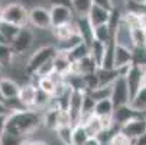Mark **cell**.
Instances as JSON below:
<instances>
[{
    "label": "cell",
    "mask_w": 146,
    "mask_h": 145,
    "mask_svg": "<svg viewBox=\"0 0 146 145\" xmlns=\"http://www.w3.org/2000/svg\"><path fill=\"white\" fill-rule=\"evenodd\" d=\"M44 125V118L36 109H12L7 113L6 132L28 139Z\"/></svg>",
    "instance_id": "6da1fadb"
},
{
    "label": "cell",
    "mask_w": 146,
    "mask_h": 145,
    "mask_svg": "<svg viewBox=\"0 0 146 145\" xmlns=\"http://www.w3.org/2000/svg\"><path fill=\"white\" fill-rule=\"evenodd\" d=\"M2 20L12 23V25H16L19 28H26L29 25V10L20 2L9 3L3 7Z\"/></svg>",
    "instance_id": "7a4b0ae2"
},
{
    "label": "cell",
    "mask_w": 146,
    "mask_h": 145,
    "mask_svg": "<svg viewBox=\"0 0 146 145\" xmlns=\"http://www.w3.org/2000/svg\"><path fill=\"white\" fill-rule=\"evenodd\" d=\"M58 54V48L54 45H44V47H39L28 59L26 63V71L29 73V76H35L39 68L45 65L46 63L52 61Z\"/></svg>",
    "instance_id": "3957f363"
},
{
    "label": "cell",
    "mask_w": 146,
    "mask_h": 145,
    "mask_svg": "<svg viewBox=\"0 0 146 145\" xmlns=\"http://www.w3.org/2000/svg\"><path fill=\"white\" fill-rule=\"evenodd\" d=\"M110 99H111V102H113L114 108H120V106L130 105L132 96H130V92H129V87H127V83H126V78H124V76H120V77L113 83V84H111Z\"/></svg>",
    "instance_id": "277c9868"
},
{
    "label": "cell",
    "mask_w": 146,
    "mask_h": 145,
    "mask_svg": "<svg viewBox=\"0 0 146 145\" xmlns=\"http://www.w3.org/2000/svg\"><path fill=\"white\" fill-rule=\"evenodd\" d=\"M29 25H32L36 29L40 31H48L52 29V20L49 9L44 6H33L29 9Z\"/></svg>",
    "instance_id": "5b68a950"
},
{
    "label": "cell",
    "mask_w": 146,
    "mask_h": 145,
    "mask_svg": "<svg viewBox=\"0 0 146 145\" xmlns=\"http://www.w3.org/2000/svg\"><path fill=\"white\" fill-rule=\"evenodd\" d=\"M49 13H51V20H52V29L61 25L74 22V16H75L74 10L70 6L61 5V3H52V6L49 7Z\"/></svg>",
    "instance_id": "8992f818"
},
{
    "label": "cell",
    "mask_w": 146,
    "mask_h": 145,
    "mask_svg": "<svg viewBox=\"0 0 146 145\" xmlns=\"http://www.w3.org/2000/svg\"><path fill=\"white\" fill-rule=\"evenodd\" d=\"M33 41H35V35L26 26V28L20 29V32L17 33V36L10 42V47H12L15 55H22V54H25L32 47Z\"/></svg>",
    "instance_id": "52a82bcc"
},
{
    "label": "cell",
    "mask_w": 146,
    "mask_h": 145,
    "mask_svg": "<svg viewBox=\"0 0 146 145\" xmlns=\"http://www.w3.org/2000/svg\"><path fill=\"white\" fill-rule=\"evenodd\" d=\"M119 131L123 132L129 139L133 141V139L142 136L143 134H146V118L142 115H137L136 118L130 119L124 125H121L119 128Z\"/></svg>",
    "instance_id": "ba28073f"
},
{
    "label": "cell",
    "mask_w": 146,
    "mask_h": 145,
    "mask_svg": "<svg viewBox=\"0 0 146 145\" xmlns=\"http://www.w3.org/2000/svg\"><path fill=\"white\" fill-rule=\"evenodd\" d=\"M36 97H38V86L32 84V83H25V84L20 86L17 102L23 109H35Z\"/></svg>",
    "instance_id": "9c48e42d"
},
{
    "label": "cell",
    "mask_w": 146,
    "mask_h": 145,
    "mask_svg": "<svg viewBox=\"0 0 146 145\" xmlns=\"http://www.w3.org/2000/svg\"><path fill=\"white\" fill-rule=\"evenodd\" d=\"M132 59H133V54L130 48L116 44V49H114V68L116 70H120L121 74L124 76L127 73L129 67L132 65Z\"/></svg>",
    "instance_id": "30bf717a"
},
{
    "label": "cell",
    "mask_w": 146,
    "mask_h": 145,
    "mask_svg": "<svg viewBox=\"0 0 146 145\" xmlns=\"http://www.w3.org/2000/svg\"><path fill=\"white\" fill-rule=\"evenodd\" d=\"M20 92V84L10 78V77H2L0 78V97L3 102L10 103L13 100H17Z\"/></svg>",
    "instance_id": "8fae6325"
},
{
    "label": "cell",
    "mask_w": 146,
    "mask_h": 145,
    "mask_svg": "<svg viewBox=\"0 0 146 145\" xmlns=\"http://www.w3.org/2000/svg\"><path fill=\"white\" fill-rule=\"evenodd\" d=\"M124 78H126L127 87L130 92V96L133 97L142 87H143V68L139 65H130L127 73L124 74Z\"/></svg>",
    "instance_id": "7c38bea8"
},
{
    "label": "cell",
    "mask_w": 146,
    "mask_h": 145,
    "mask_svg": "<svg viewBox=\"0 0 146 145\" xmlns=\"http://www.w3.org/2000/svg\"><path fill=\"white\" fill-rule=\"evenodd\" d=\"M74 22H75V28H77V32L81 36V39L86 44L90 45L94 41V28L90 23L88 17L87 16H77L74 19Z\"/></svg>",
    "instance_id": "4fadbf2b"
},
{
    "label": "cell",
    "mask_w": 146,
    "mask_h": 145,
    "mask_svg": "<svg viewBox=\"0 0 146 145\" xmlns=\"http://www.w3.org/2000/svg\"><path fill=\"white\" fill-rule=\"evenodd\" d=\"M82 99H84V92H78V90H72L71 96H70V102H68V112L71 115V119L74 122V125L80 122L81 118V110H82Z\"/></svg>",
    "instance_id": "5bb4252c"
},
{
    "label": "cell",
    "mask_w": 146,
    "mask_h": 145,
    "mask_svg": "<svg viewBox=\"0 0 146 145\" xmlns=\"http://www.w3.org/2000/svg\"><path fill=\"white\" fill-rule=\"evenodd\" d=\"M110 15H111L110 10L93 5L87 17L90 20V23L93 25V28H96V26H100V25H107L109 20H110Z\"/></svg>",
    "instance_id": "9a60e30c"
},
{
    "label": "cell",
    "mask_w": 146,
    "mask_h": 145,
    "mask_svg": "<svg viewBox=\"0 0 146 145\" xmlns=\"http://www.w3.org/2000/svg\"><path fill=\"white\" fill-rule=\"evenodd\" d=\"M139 113L130 106V105H126V106H120V108H116L114 109V113H113V120H114V125L116 126H121L124 125L126 122H129L130 119L136 118Z\"/></svg>",
    "instance_id": "2e32d148"
},
{
    "label": "cell",
    "mask_w": 146,
    "mask_h": 145,
    "mask_svg": "<svg viewBox=\"0 0 146 145\" xmlns=\"http://www.w3.org/2000/svg\"><path fill=\"white\" fill-rule=\"evenodd\" d=\"M96 74H97V78H98V87H109V86L113 84V83L120 76H123L121 71L120 70H116V68H113V70L97 68Z\"/></svg>",
    "instance_id": "e0dca14e"
},
{
    "label": "cell",
    "mask_w": 146,
    "mask_h": 145,
    "mask_svg": "<svg viewBox=\"0 0 146 145\" xmlns=\"http://www.w3.org/2000/svg\"><path fill=\"white\" fill-rule=\"evenodd\" d=\"M97 68L98 65L96 64V61L91 58V55H88L72 65V73H77L81 76H90V74H94Z\"/></svg>",
    "instance_id": "ac0fdd59"
},
{
    "label": "cell",
    "mask_w": 146,
    "mask_h": 145,
    "mask_svg": "<svg viewBox=\"0 0 146 145\" xmlns=\"http://www.w3.org/2000/svg\"><path fill=\"white\" fill-rule=\"evenodd\" d=\"M54 67L58 74L64 76V77H67L70 73H72V63L68 59L67 54L61 52V51H58L56 57L54 58Z\"/></svg>",
    "instance_id": "d6986e66"
},
{
    "label": "cell",
    "mask_w": 146,
    "mask_h": 145,
    "mask_svg": "<svg viewBox=\"0 0 146 145\" xmlns=\"http://www.w3.org/2000/svg\"><path fill=\"white\" fill-rule=\"evenodd\" d=\"M61 52H62V51H61ZM65 54H67L68 59L71 61L72 65H74L75 63H78V61H81L82 58H86V57L90 55V45L86 44V42H80L78 45H75L74 48H71V49L67 51Z\"/></svg>",
    "instance_id": "ffe728a7"
},
{
    "label": "cell",
    "mask_w": 146,
    "mask_h": 145,
    "mask_svg": "<svg viewBox=\"0 0 146 145\" xmlns=\"http://www.w3.org/2000/svg\"><path fill=\"white\" fill-rule=\"evenodd\" d=\"M114 105L110 97L107 99H101L96 102V108H94V115L98 118H110L114 113Z\"/></svg>",
    "instance_id": "44dd1931"
},
{
    "label": "cell",
    "mask_w": 146,
    "mask_h": 145,
    "mask_svg": "<svg viewBox=\"0 0 146 145\" xmlns=\"http://www.w3.org/2000/svg\"><path fill=\"white\" fill-rule=\"evenodd\" d=\"M55 38L58 42H62V41H67L70 38H72L74 35H77V28H75V22H71V23H65V25H61L58 28H54L52 29Z\"/></svg>",
    "instance_id": "7402d4cb"
},
{
    "label": "cell",
    "mask_w": 146,
    "mask_h": 145,
    "mask_svg": "<svg viewBox=\"0 0 146 145\" xmlns=\"http://www.w3.org/2000/svg\"><path fill=\"white\" fill-rule=\"evenodd\" d=\"M84 128L88 134L90 138H98L103 132H104V128H103V123H101V119L96 115H93L86 123H84Z\"/></svg>",
    "instance_id": "603a6c76"
},
{
    "label": "cell",
    "mask_w": 146,
    "mask_h": 145,
    "mask_svg": "<svg viewBox=\"0 0 146 145\" xmlns=\"http://www.w3.org/2000/svg\"><path fill=\"white\" fill-rule=\"evenodd\" d=\"M15 52L9 44H0V68H10L15 61Z\"/></svg>",
    "instance_id": "cb8c5ba5"
},
{
    "label": "cell",
    "mask_w": 146,
    "mask_h": 145,
    "mask_svg": "<svg viewBox=\"0 0 146 145\" xmlns=\"http://www.w3.org/2000/svg\"><path fill=\"white\" fill-rule=\"evenodd\" d=\"M130 106L139 113L143 115L146 112V87L143 86L130 100Z\"/></svg>",
    "instance_id": "d4e9b609"
},
{
    "label": "cell",
    "mask_w": 146,
    "mask_h": 145,
    "mask_svg": "<svg viewBox=\"0 0 146 145\" xmlns=\"http://www.w3.org/2000/svg\"><path fill=\"white\" fill-rule=\"evenodd\" d=\"M38 89L40 90V92H44V93H46L48 96H51V97H54L55 94H56V92H58V84L54 81V78L49 76V77H40L39 80H38Z\"/></svg>",
    "instance_id": "484cf974"
},
{
    "label": "cell",
    "mask_w": 146,
    "mask_h": 145,
    "mask_svg": "<svg viewBox=\"0 0 146 145\" xmlns=\"http://www.w3.org/2000/svg\"><path fill=\"white\" fill-rule=\"evenodd\" d=\"M104 54H106V45L94 39L93 42L90 44V55H91V58L96 61V64H97L98 67H100L101 63H103Z\"/></svg>",
    "instance_id": "4316f807"
},
{
    "label": "cell",
    "mask_w": 146,
    "mask_h": 145,
    "mask_svg": "<svg viewBox=\"0 0 146 145\" xmlns=\"http://www.w3.org/2000/svg\"><path fill=\"white\" fill-rule=\"evenodd\" d=\"M94 39L98 42L107 45L111 39H114V36L111 35V31L109 28V25H100L94 28Z\"/></svg>",
    "instance_id": "83f0119b"
},
{
    "label": "cell",
    "mask_w": 146,
    "mask_h": 145,
    "mask_svg": "<svg viewBox=\"0 0 146 145\" xmlns=\"http://www.w3.org/2000/svg\"><path fill=\"white\" fill-rule=\"evenodd\" d=\"M93 6V0H71V9L77 16H87Z\"/></svg>",
    "instance_id": "f1b7e54d"
},
{
    "label": "cell",
    "mask_w": 146,
    "mask_h": 145,
    "mask_svg": "<svg viewBox=\"0 0 146 145\" xmlns=\"http://www.w3.org/2000/svg\"><path fill=\"white\" fill-rule=\"evenodd\" d=\"M88 134L84 128V125H74L72 128V145H84L88 139Z\"/></svg>",
    "instance_id": "f546056e"
},
{
    "label": "cell",
    "mask_w": 146,
    "mask_h": 145,
    "mask_svg": "<svg viewBox=\"0 0 146 145\" xmlns=\"http://www.w3.org/2000/svg\"><path fill=\"white\" fill-rule=\"evenodd\" d=\"M20 29H22V28H19V26H16V25H12V23H7V22H3V20H2L0 33H2V35L7 39V42L10 44L12 41L17 36V33L20 32Z\"/></svg>",
    "instance_id": "4dcf8cb0"
},
{
    "label": "cell",
    "mask_w": 146,
    "mask_h": 145,
    "mask_svg": "<svg viewBox=\"0 0 146 145\" xmlns=\"http://www.w3.org/2000/svg\"><path fill=\"white\" fill-rule=\"evenodd\" d=\"M72 128L74 126H59L55 131L61 145H72Z\"/></svg>",
    "instance_id": "1f68e13d"
},
{
    "label": "cell",
    "mask_w": 146,
    "mask_h": 145,
    "mask_svg": "<svg viewBox=\"0 0 146 145\" xmlns=\"http://www.w3.org/2000/svg\"><path fill=\"white\" fill-rule=\"evenodd\" d=\"M132 54H133L132 64L145 68L146 67V48L145 47H135L132 49Z\"/></svg>",
    "instance_id": "d6a6232c"
},
{
    "label": "cell",
    "mask_w": 146,
    "mask_h": 145,
    "mask_svg": "<svg viewBox=\"0 0 146 145\" xmlns=\"http://www.w3.org/2000/svg\"><path fill=\"white\" fill-rule=\"evenodd\" d=\"M132 41H133V48H135V47H145V45H146L145 28L132 29Z\"/></svg>",
    "instance_id": "836d02e7"
},
{
    "label": "cell",
    "mask_w": 146,
    "mask_h": 145,
    "mask_svg": "<svg viewBox=\"0 0 146 145\" xmlns=\"http://www.w3.org/2000/svg\"><path fill=\"white\" fill-rule=\"evenodd\" d=\"M109 145H132V139H129L123 132H120L119 129L110 136Z\"/></svg>",
    "instance_id": "e575fe53"
},
{
    "label": "cell",
    "mask_w": 146,
    "mask_h": 145,
    "mask_svg": "<svg viewBox=\"0 0 146 145\" xmlns=\"http://www.w3.org/2000/svg\"><path fill=\"white\" fill-rule=\"evenodd\" d=\"M23 141H25V139H22V138H19V136H16V135H12V134L6 132V134L3 135L2 141H0V145H22Z\"/></svg>",
    "instance_id": "d590c367"
},
{
    "label": "cell",
    "mask_w": 146,
    "mask_h": 145,
    "mask_svg": "<svg viewBox=\"0 0 146 145\" xmlns=\"http://www.w3.org/2000/svg\"><path fill=\"white\" fill-rule=\"evenodd\" d=\"M93 5L100 6V7H103V9H107V10H110V12L116 7L114 3H113V0H93Z\"/></svg>",
    "instance_id": "8d00e7d4"
},
{
    "label": "cell",
    "mask_w": 146,
    "mask_h": 145,
    "mask_svg": "<svg viewBox=\"0 0 146 145\" xmlns=\"http://www.w3.org/2000/svg\"><path fill=\"white\" fill-rule=\"evenodd\" d=\"M22 145H54V144H49L46 141H40V139H25L22 142Z\"/></svg>",
    "instance_id": "74e56055"
},
{
    "label": "cell",
    "mask_w": 146,
    "mask_h": 145,
    "mask_svg": "<svg viewBox=\"0 0 146 145\" xmlns=\"http://www.w3.org/2000/svg\"><path fill=\"white\" fill-rule=\"evenodd\" d=\"M6 120H7V115L0 116V141H2L3 135L6 134Z\"/></svg>",
    "instance_id": "f35d334b"
},
{
    "label": "cell",
    "mask_w": 146,
    "mask_h": 145,
    "mask_svg": "<svg viewBox=\"0 0 146 145\" xmlns=\"http://www.w3.org/2000/svg\"><path fill=\"white\" fill-rule=\"evenodd\" d=\"M10 112V108L7 106V103L3 102V100H0V116L2 115H7Z\"/></svg>",
    "instance_id": "ab89813d"
},
{
    "label": "cell",
    "mask_w": 146,
    "mask_h": 145,
    "mask_svg": "<svg viewBox=\"0 0 146 145\" xmlns=\"http://www.w3.org/2000/svg\"><path fill=\"white\" fill-rule=\"evenodd\" d=\"M132 145H146V134H143L142 136L133 139L132 141Z\"/></svg>",
    "instance_id": "60d3db41"
},
{
    "label": "cell",
    "mask_w": 146,
    "mask_h": 145,
    "mask_svg": "<svg viewBox=\"0 0 146 145\" xmlns=\"http://www.w3.org/2000/svg\"><path fill=\"white\" fill-rule=\"evenodd\" d=\"M84 145H103V142L98 138H88Z\"/></svg>",
    "instance_id": "b9f144b4"
},
{
    "label": "cell",
    "mask_w": 146,
    "mask_h": 145,
    "mask_svg": "<svg viewBox=\"0 0 146 145\" xmlns=\"http://www.w3.org/2000/svg\"><path fill=\"white\" fill-rule=\"evenodd\" d=\"M129 2H132V3H135V5H137V6L146 7V0H129Z\"/></svg>",
    "instance_id": "7bdbcfd3"
},
{
    "label": "cell",
    "mask_w": 146,
    "mask_h": 145,
    "mask_svg": "<svg viewBox=\"0 0 146 145\" xmlns=\"http://www.w3.org/2000/svg\"><path fill=\"white\" fill-rule=\"evenodd\" d=\"M143 86L146 87V67L143 68Z\"/></svg>",
    "instance_id": "ee69618b"
},
{
    "label": "cell",
    "mask_w": 146,
    "mask_h": 145,
    "mask_svg": "<svg viewBox=\"0 0 146 145\" xmlns=\"http://www.w3.org/2000/svg\"><path fill=\"white\" fill-rule=\"evenodd\" d=\"M2 12H3V7H2V5H0V19H2Z\"/></svg>",
    "instance_id": "f6af8a7d"
},
{
    "label": "cell",
    "mask_w": 146,
    "mask_h": 145,
    "mask_svg": "<svg viewBox=\"0 0 146 145\" xmlns=\"http://www.w3.org/2000/svg\"><path fill=\"white\" fill-rule=\"evenodd\" d=\"M0 78H2V68H0Z\"/></svg>",
    "instance_id": "bcb514c9"
},
{
    "label": "cell",
    "mask_w": 146,
    "mask_h": 145,
    "mask_svg": "<svg viewBox=\"0 0 146 145\" xmlns=\"http://www.w3.org/2000/svg\"><path fill=\"white\" fill-rule=\"evenodd\" d=\"M0 26H2V19H0Z\"/></svg>",
    "instance_id": "7dc6e473"
},
{
    "label": "cell",
    "mask_w": 146,
    "mask_h": 145,
    "mask_svg": "<svg viewBox=\"0 0 146 145\" xmlns=\"http://www.w3.org/2000/svg\"><path fill=\"white\" fill-rule=\"evenodd\" d=\"M145 35H146V29H145Z\"/></svg>",
    "instance_id": "c3c4849f"
},
{
    "label": "cell",
    "mask_w": 146,
    "mask_h": 145,
    "mask_svg": "<svg viewBox=\"0 0 146 145\" xmlns=\"http://www.w3.org/2000/svg\"><path fill=\"white\" fill-rule=\"evenodd\" d=\"M145 48H146V45H145Z\"/></svg>",
    "instance_id": "681fc988"
},
{
    "label": "cell",
    "mask_w": 146,
    "mask_h": 145,
    "mask_svg": "<svg viewBox=\"0 0 146 145\" xmlns=\"http://www.w3.org/2000/svg\"><path fill=\"white\" fill-rule=\"evenodd\" d=\"M52 2H54V0H52Z\"/></svg>",
    "instance_id": "f907efd6"
},
{
    "label": "cell",
    "mask_w": 146,
    "mask_h": 145,
    "mask_svg": "<svg viewBox=\"0 0 146 145\" xmlns=\"http://www.w3.org/2000/svg\"><path fill=\"white\" fill-rule=\"evenodd\" d=\"M145 29H146V28H145Z\"/></svg>",
    "instance_id": "816d5d0a"
}]
</instances>
